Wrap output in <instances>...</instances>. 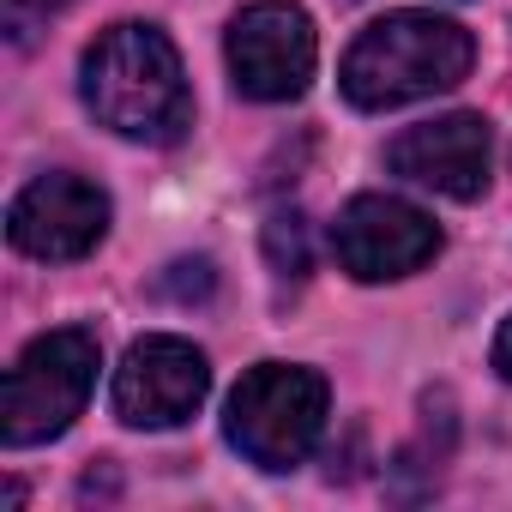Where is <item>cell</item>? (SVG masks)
<instances>
[{"mask_svg": "<svg viewBox=\"0 0 512 512\" xmlns=\"http://www.w3.org/2000/svg\"><path fill=\"white\" fill-rule=\"evenodd\" d=\"M85 109L139 145H175L193 127V91L175 43L157 25H115L85 49L79 67Z\"/></svg>", "mask_w": 512, "mask_h": 512, "instance_id": "6da1fadb", "label": "cell"}, {"mask_svg": "<svg viewBox=\"0 0 512 512\" xmlns=\"http://www.w3.org/2000/svg\"><path fill=\"white\" fill-rule=\"evenodd\" d=\"M332 253L338 266L362 284H386V278H410L440 253V223L428 211H416L410 199L392 193H356L338 223H332Z\"/></svg>", "mask_w": 512, "mask_h": 512, "instance_id": "8992f818", "label": "cell"}, {"mask_svg": "<svg viewBox=\"0 0 512 512\" xmlns=\"http://www.w3.org/2000/svg\"><path fill=\"white\" fill-rule=\"evenodd\" d=\"M67 0H7V37L13 43H31L37 37V25L49 19V13H61Z\"/></svg>", "mask_w": 512, "mask_h": 512, "instance_id": "8fae6325", "label": "cell"}, {"mask_svg": "<svg viewBox=\"0 0 512 512\" xmlns=\"http://www.w3.org/2000/svg\"><path fill=\"white\" fill-rule=\"evenodd\" d=\"M109 229V193L85 175H37L13 211H7V235L31 260H85Z\"/></svg>", "mask_w": 512, "mask_h": 512, "instance_id": "ba28073f", "label": "cell"}, {"mask_svg": "<svg viewBox=\"0 0 512 512\" xmlns=\"http://www.w3.org/2000/svg\"><path fill=\"white\" fill-rule=\"evenodd\" d=\"M266 253H272V266L284 278H308V223L290 211V217H272L266 223Z\"/></svg>", "mask_w": 512, "mask_h": 512, "instance_id": "30bf717a", "label": "cell"}, {"mask_svg": "<svg viewBox=\"0 0 512 512\" xmlns=\"http://www.w3.org/2000/svg\"><path fill=\"white\" fill-rule=\"evenodd\" d=\"M386 169L410 187H428L440 199H476L488 187V121L482 115H440L422 127H404L386 145Z\"/></svg>", "mask_w": 512, "mask_h": 512, "instance_id": "9c48e42d", "label": "cell"}, {"mask_svg": "<svg viewBox=\"0 0 512 512\" xmlns=\"http://www.w3.org/2000/svg\"><path fill=\"white\" fill-rule=\"evenodd\" d=\"M494 368H500V380H512V314H506L500 332H494Z\"/></svg>", "mask_w": 512, "mask_h": 512, "instance_id": "7c38bea8", "label": "cell"}, {"mask_svg": "<svg viewBox=\"0 0 512 512\" xmlns=\"http://www.w3.org/2000/svg\"><path fill=\"white\" fill-rule=\"evenodd\" d=\"M326 428V380L296 362H260L229 392L223 434L260 470H296Z\"/></svg>", "mask_w": 512, "mask_h": 512, "instance_id": "3957f363", "label": "cell"}, {"mask_svg": "<svg viewBox=\"0 0 512 512\" xmlns=\"http://www.w3.org/2000/svg\"><path fill=\"white\" fill-rule=\"evenodd\" d=\"M211 392V362L187 338H139L115 368V416L127 428H181Z\"/></svg>", "mask_w": 512, "mask_h": 512, "instance_id": "52a82bcc", "label": "cell"}, {"mask_svg": "<svg viewBox=\"0 0 512 512\" xmlns=\"http://www.w3.org/2000/svg\"><path fill=\"white\" fill-rule=\"evenodd\" d=\"M470 61H476V43L464 25L440 13H386L350 43L338 85L356 109H398V103L452 91L470 73Z\"/></svg>", "mask_w": 512, "mask_h": 512, "instance_id": "7a4b0ae2", "label": "cell"}, {"mask_svg": "<svg viewBox=\"0 0 512 512\" xmlns=\"http://www.w3.org/2000/svg\"><path fill=\"white\" fill-rule=\"evenodd\" d=\"M314 25L296 0H253L229 25V79L253 103H296L314 79Z\"/></svg>", "mask_w": 512, "mask_h": 512, "instance_id": "5b68a950", "label": "cell"}, {"mask_svg": "<svg viewBox=\"0 0 512 512\" xmlns=\"http://www.w3.org/2000/svg\"><path fill=\"white\" fill-rule=\"evenodd\" d=\"M91 386H97V338L85 326L25 344V356L7 368V392H0V434H7V446H43L67 434Z\"/></svg>", "mask_w": 512, "mask_h": 512, "instance_id": "277c9868", "label": "cell"}]
</instances>
